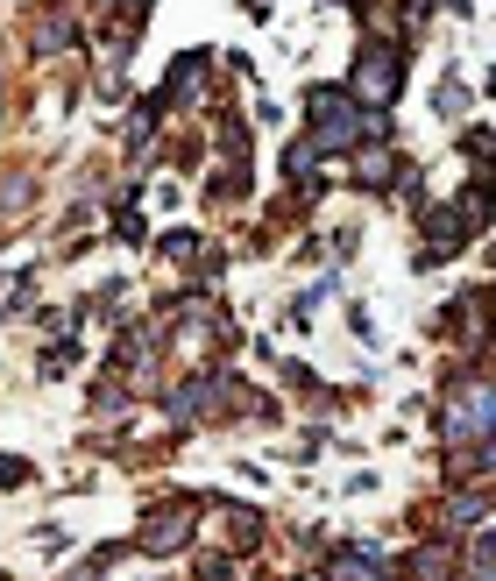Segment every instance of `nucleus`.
<instances>
[{
	"instance_id": "nucleus-1",
	"label": "nucleus",
	"mask_w": 496,
	"mask_h": 581,
	"mask_svg": "<svg viewBox=\"0 0 496 581\" xmlns=\"http://www.w3.org/2000/svg\"><path fill=\"white\" fill-rule=\"evenodd\" d=\"M390 86H397V64H390V50H369V57H362V93H376V100H383Z\"/></svg>"
},
{
	"instance_id": "nucleus-2",
	"label": "nucleus",
	"mask_w": 496,
	"mask_h": 581,
	"mask_svg": "<svg viewBox=\"0 0 496 581\" xmlns=\"http://www.w3.org/2000/svg\"><path fill=\"white\" fill-rule=\"evenodd\" d=\"M178 539H185V518H178V511H163V525H142V546H149V553H171Z\"/></svg>"
},
{
	"instance_id": "nucleus-3",
	"label": "nucleus",
	"mask_w": 496,
	"mask_h": 581,
	"mask_svg": "<svg viewBox=\"0 0 496 581\" xmlns=\"http://www.w3.org/2000/svg\"><path fill=\"white\" fill-rule=\"evenodd\" d=\"M64 43H71V22H64V15H50V22L36 29V50H64Z\"/></svg>"
}]
</instances>
